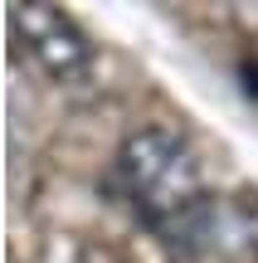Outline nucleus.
<instances>
[{"mask_svg":"<svg viewBox=\"0 0 258 263\" xmlns=\"http://www.w3.org/2000/svg\"><path fill=\"white\" fill-rule=\"evenodd\" d=\"M112 190L151 234L175 249L195 210L205 205V171L195 146L171 127H142L112 156Z\"/></svg>","mask_w":258,"mask_h":263,"instance_id":"f257e3e1","label":"nucleus"},{"mask_svg":"<svg viewBox=\"0 0 258 263\" xmlns=\"http://www.w3.org/2000/svg\"><path fill=\"white\" fill-rule=\"evenodd\" d=\"M224 15H229L249 39H258V0H224Z\"/></svg>","mask_w":258,"mask_h":263,"instance_id":"7ed1b4c3","label":"nucleus"},{"mask_svg":"<svg viewBox=\"0 0 258 263\" xmlns=\"http://www.w3.org/2000/svg\"><path fill=\"white\" fill-rule=\"evenodd\" d=\"M10 34L34 59L39 73L54 83H73L93 68V44L88 34L54 5V0H10Z\"/></svg>","mask_w":258,"mask_h":263,"instance_id":"f03ea898","label":"nucleus"}]
</instances>
